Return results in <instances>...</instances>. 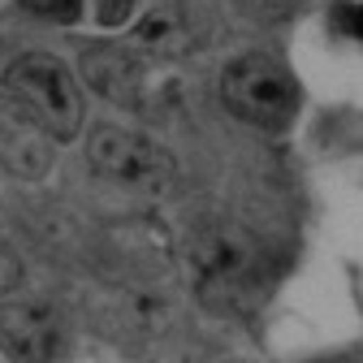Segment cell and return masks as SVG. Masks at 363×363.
I'll return each mask as SVG.
<instances>
[{
	"instance_id": "obj_3",
	"label": "cell",
	"mask_w": 363,
	"mask_h": 363,
	"mask_svg": "<svg viewBox=\"0 0 363 363\" xmlns=\"http://www.w3.org/2000/svg\"><path fill=\"white\" fill-rule=\"evenodd\" d=\"M264 268V251L255 242V234L238 220H212L191 238V272L195 286L208 298H242Z\"/></svg>"
},
{
	"instance_id": "obj_13",
	"label": "cell",
	"mask_w": 363,
	"mask_h": 363,
	"mask_svg": "<svg viewBox=\"0 0 363 363\" xmlns=\"http://www.w3.org/2000/svg\"><path fill=\"white\" fill-rule=\"evenodd\" d=\"M342 26H346V35H354V39L363 43V5H359V9H346V13H342Z\"/></svg>"
},
{
	"instance_id": "obj_14",
	"label": "cell",
	"mask_w": 363,
	"mask_h": 363,
	"mask_svg": "<svg viewBox=\"0 0 363 363\" xmlns=\"http://www.w3.org/2000/svg\"><path fill=\"white\" fill-rule=\"evenodd\" d=\"M0 363H9V359H5V354H0Z\"/></svg>"
},
{
	"instance_id": "obj_2",
	"label": "cell",
	"mask_w": 363,
	"mask_h": 363,
	"mask_svg": "<svg viewBox=\"0 0 363 363\" xmlns=\"http://www.w3.org/2000/svg\"><path fill=\"white\" fill-rule=\"evenodd\" d=\"M86 160L104 182L130 191V195H160L173 182V152L152 139V134L134 130V125H96L86 139Z\"/></svg>"
},
{
	"instance_id": "obj_12",
	"label": "cell",
	"mask_w": 363,
	"mask_h": 363,
	"mask_svg": "<svg viewBox=\"0 0 363 363\" xmlns=\"http://www.w3.org/2000/svg\"><path fill=\"white\" fill-rule=\"evenodd\" d=\"M13 286H18V259H13V251L5 242H0V298H9Z\"/></svg>"
},
{
	"instance_id": "obj_1",
	"label": "cell",
	"mask_w": 363,
	"mask_h": 363,
	"mask_svg": "<svg viewBox=\"0 0 363 363\" xmlns=\"http://www.w3.org/2000/svg\"><path fill=\"white\" fill-rule=\"evenodd\" d=\"M5 96L22 104L52 139H74L82 125V82L78 74L48 57V52H26L5 69Z\"/></svg>"
},
{
	"instance_id": "obj_8",
	"label": "cell",
	"mask_w": 363,
	"mask_h": 363,
	"mask_svg": "<svg viewBox=\"0 0 363 363\" xmlns=\"http://www.w3.org/2000/svg\"><path fill=\"white\" fill-rule=\"evenodd\" d=\"M195 43H199V13L186 9V5H177V0H164V5H156V9L134 18V39H130L134 52L173 61L182 52H191Z\"/></svg>"
},
{
	"instance_id": "obj_11",
	"label": "cell",
	"mask_w": 363,
	"mask_h": 363,
	"mask_svg": "<svg viewBox=\"0 0 363 363\" xmlns=\"http://www.w3.org/2000/svg\"><path fill=\"white\" fill-rule=\"evenodd\" d=\"M238 9L251 18V22H281L290 9H294V0H238Z\"/></svg>"
},
{
	"instance_id": "obj_10",
	"label": "cell",
	"mask_w": 363,
	"mask_h": 363,
	"mask_svg": "<svg viewBox=\"0 0 363 363\" xmlns=\"http://www.w3.org/2000/svg\"><path fill=\"white\" fill-rule=\"evenodd\" d=\"M22 5L39 18H48V22H78L86 0H22Z\"/></svg>"
},
{
	"instance_id": "obj_4",
	"label": "cell",
	"mask_w": 363,
	"mask_h": 363,
	"mask_svg": "<svg viewBox=\"0 0 363 363\" xmlns=\"http://www.w3.org/2000/svg\"><path fill=\"white\" fill-rule=\"evenodd\" d=\"M220 100H225L230 113H238L242 121H251L259 130H281L298 113L303 91L277 61H268L259 52H247L234 65H225Z\"/></svg>"
},
{
	"instance_id": "obj_5",
	"label": "cell",
	"mask_w": 363,
	"mask_h": 363,
	"mask_svg": "<svg viewBox=\"0 0 363 363\" xmlns=\"http://www.w3.org/2000/svg\"><path fill=\"white\" fill-rule=\"evenodd\" d=\"M65 350V325L57 307L39 298H0V354L9 363H52Z\"/></svg>"
},
{
	"instance_id": "obj_6",
	"label": "cell",
	"mask_w": 363,
	"mask_h": 363,
	"mask_svg": "<svg viewBox=\"0 0 363 363\" xmlns=\"http://www.w3.org/2000/svg\"><path fill=\"white\" fill-rule=\"evenodd\" d=\"M78 69H82V82L91 91H100L108 104L139 108L147 100V65L125 43H91V48H82Z\"/></svg>"
},
{
	"instance_id": "obj_7",
	"label": "cell",
	"mask_w": 363,
	"mask_h": 363,
	"mask_svg": "<svg viewBox=\"0 0 363 363\" xmlns=\"http://www.w3.org/2000/svg\"><path fill=\"white\" fill-rule=\"evenodd\" d=\"M52 160H57V139L22 104L0 96V164H5L13 177L39 182L52 169Z\"/></svg>"
},
{
	"instance_id": "obj_9",
	"label": "cell",
	"mask_w": 363,
	"mask_h": 363,
	"mask_svg": "<svg viewBox=\"0 0 363 363\" xmlns=\"http://www.w3.org/2000/svg\"><path fill=\"white\" fill-rule=\"evenodd\" d=\"M86 5H91V18L104 30H117V26L139 18V0H86Z\"/></svg>"
}]
</instances>
